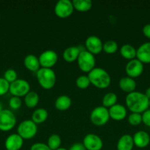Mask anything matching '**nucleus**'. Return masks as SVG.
I'll use <instances>...</instances> for the list:
<instances>
[{"instance_id":"12","label":"nucleus","mask_w":150,"mask_h":150,"mask_svg":"<svg viewBox=\"0 0 150 150\" xmlns=\"http://www.w3.org/2000/svg\"><path fill=\"white\" fill-rule=\"evenodd\" d=\"M82 144L87 150H101L103 146L101 139L94 133L87 134L84 137Z\"/></svg>"},{"instance_id":"20","label":"nucleus","mask_w":150,"mask_h":150,"mask_svg":"<svg viewBox=\"0 0 150 150\" xmlns=\"http://www.w3.org/2000/svg\"><path fill=\"white\" fill-rule=\"evenodd\" d=\"M134 146L132 136L129 134H124L121 136L117 142V150H132Z\"/></svg>"},{"instance_id":"2","label":"nucleus","mask_w":150,"mask_h":150,"mask_svg":"<svg viewBox=\"0 0 150 150\" xmlns=\"http://www.w3.org/2000/svg\"><path fill=\"white\" fill-rule=\"evenodd\" d=\"M91 83L99 89H105L110 86L111 78L109 73L101 67H94L88 74Z\"/></svg>"},{"instance_id":"7","label":"nucleus","mask_w":150,"mask_h":150,"mask_svg":"<svg viewBox=\"0 0 150 150\" xmlns=\"http://www.w3.org/2000/svg\"><path fill=\"white\" fill-rule=\"evenodd\" d=\"M16 117L11 111L3 109L0 112V130L10 131L16 126Z\"/></svg>"},{"instance_id":"28","label":"nucleus","mask_w":150,"mask_h":150,"mask_svg":"<svg viewBox=\"0 0 150 150\" xmlns=\"http://www.w3.org/2000/svg\"><path fill=\"white\" fill-rule=\"evenodd\" d=\"M47 145L51 150H56L60 147L61 145V139L57 134H52L49 137Z\"/></svg>"},{"instance_id":"25","label":"nucleus","mask_w":150,"mask_h":150,"mask_svg":"<svg viewBox=\"0 0 150 150\" xmlns=\"http://www.w3.org/2000/svg\"><path fill=\"white\" fill-rule=\"evenodd\" d=\"M39 95L36 92L29 91L24 96L25 105L28 108H35L39 103Z\"/></svg>"},{"instance_id":"43","label":"nucleus","mask_w":150,"mask_h":150,"mask_svg":"<svg viewBox=\"0 0 150 150\" xmlns=\"http://www.w3.org/2000/svg\"><path fill=\"white\" fill-rule=\"evenodd\" d=\"M0 18H1V16H0Z\"/></svg>"},{"instance_id":"4","label":"nucleus","mask_w":150,"mask_h":150,"mask_svg":"<svg viewBox=\"0 0 150 150\" xmlns=\"http://www.w3.org/2000/svg\"><path fill=\"white\" fill-rule=\"evenodd\" d=\"M76 61L79 69L85 73H88L95 67V57L87 50H82L80 51Z\"/></svg>"},{"instance_id":"16","label":"nucleus","mask_w":150,"mask_h":150,"mask_svg":"<svg viewBox=\"0 0 150 150\" xmlns=\"http://www.w3.org/2000/svg\"><path fill=\"white\" fill-rule=\"evenodd\" d=\"M134 145L138 148H144L149 145L150 142V136L147 132L139 130L132 136Z\"/></svg>"},{"instance_id":"5","label":"nucleus","mask_w":150,"mask_h":150,"mask_svg":"<svg viewBox=\"0 0 150 150\" xmlns=\"http://www.w3.org/2000/svg\"><path fill=\"white\" fill-rule=\"evenodd\" d=\"M17 132L23 139H31L36 135L38 126L32 120H24L18 126Z\"/></svg>"},{"instance_id":"6","label":"nucleus","mask_w":150,"mask_h":150,"mask_svg":"<svg viewBox=\"0 0 150 150\" xmlns=\"http://www.w3.org/2000/svg\"><path fill=\"white\" fill-rule=\"evenodd\" d=\"M108 108L103 105H99L92 110L90 115L91 122L97 126L104 125L110 120Z\"/></svg>"},{"instance_id":"40","label":"nucleus","mask_w":150,"mask_h":150,"mask_svg":"<svg viewBox=\"0 0 150 150\" xmlns=\"http://www.w3.org/2000/svg\"><path fill=\"white\" fill-rule=\"evenodd\" d=\"M56 150H68L67 149H66V148H63V147H60V148H58V149H56Z\"/></svg>"},{"instance_id":"3","label":"nucleus","mask_w":150,"mask_h":150,"mask_svg":"<svg viewBox=\"0 0 150 150\" xmlns=\"http://www.w3.org/2000/svg\"><path fill=\"white\" fill-rule=\"evenodd\" d=\"M38 81L41 87L45 89H50L55 85L57 77L54 70L51 68L41 67L36 72Z\"/></svg>"},{"instance_id":"31","label":"nucleus","mask_w":150,"mask_h":150,"mask_svg":"<svg viewBox=\"0 0 150 150\" xmlns=\"http://www.w3.org/2000/svg\"><path fill=\"white\" fill-rule=\"evenodd\" d=\"M128 122L131 125H138L142 122V114L139 113H131L128 117Z\"/></svg>"},{"instance_id":"38","label":"nucleus","mask_w":150,"mask_h":150,"mask_svg":"<svg viewBox=\"0 0 150 150\" xmlns=\"http://www.w3.org/2000/svg\"><path fill=\"white\" fill-rule=\"evenodd\" d=\"M142 32L146 38H150V23H147L143 27Z\"/></svg>"},{"instance_id":"23","label":"nucleus","mask_w":150,"mask_h":150,"mask_svg":"<svg viewBox=\"0 0 150 150\" xmlns=\"http://www.w3.org/2000/svg\"><path fill=\"white\" fill-rule=\"evenodd\" d=\"M48 111L44 108H39L35 109L32 114V120L35 124H41L44 122L48 118Z\"/></svg>"},{"instance_id":"15","label":"nucleus","mask_w":150,"mask_h":150,"mask_svg":"<svg viewBox=\"0 0 150 150\" xmlns=\"http://www.w3.org/2000/svg\"><path fill=\"white\" fill-rule=\"evenodd\" d=\"M108 110L110 118L116 120V121H121V120L125 119L126 114H127L126 107L124 106L121 104H115L114 105L110 107Z\"/></svg>"},{"instance_id":"9","label":"nucleus","mask_w":150,"mask_h":150,"mask_svg":"<svg viewBox=\"0 0 150 150\" xmlns=\"http://www.w3.org/2000/svg\"><path fill=\"white\" fill-rule=\"evenodd\" d=\"M74 10L73 3L70 0H59L54 8L55 15L60 18L69 17L73 13Z\"/></svg>"},{"instance_id":"10","label":"nucleus","mask_w":150,"mask_h":150,"mask_svg":"<svg viewBox=\"0 0 150 150\" xmlns=\"http://www.w3.org/2000/svg\"><path fill=\"white\" fill-rule=\"evenodd\" d=\"M40 64L41 67L44 68H51L56 64L58 60L57 54L53 50H46L40 54L39 57Z\"/></svg>"},{"instance_id":"21","label":"nucleus","mask_w":150,"mask_h":150,"mask_svg":"<svg viewBox=\"0 0 150 150\" xmlns=\"http://www.w3.org/2000/svg\"><path fill=\"white\" fill-rule=\"evenodd\" d=\"M82 51L78 46H70L68 47L63 51V59L68 62H72L77 60L80 51Z\"/></svg>"},{"instance_id":"37","label":"nucleus","mask_w":150,"mask_h":150,"mask_svg":"<svg viewBox=\"0 0 150 150\" xmlns=\"http://www.w3.org/2000/svg\"><path fill=\"white\" fill-rule=\"evenodd\" d=\"M69 150H87L82 143H75L70 147Z\"/></svg>"},{"instance_id":"22","label":"nucleus","mask_w":150,"mask_h":150,"mask_svg":"<svg viewBox=\"0 0 150 150\" xmlns=\"http://www.w3.org/2000/svg\"><path fill=\"white\" fill-rule=\"evenodd\" d=\"M71 105V99L68 95H60L54 102V106L59 111H66Z\"/></svg>"},{"instance_id":"29","label":"nucleus","mask_w":150,"mask_h":150,"mask_svg":"<svg viewBox=\"0 0 150 150\" xmlns=\"http://www.w3.org/2000/svg\"><path fill=\"white\" fill-rule=\"evenodd\" d=\"M118 47L119 46L116 41L113 40H109L103 43L102 51L109 54H114L118 50Z\"/></svg>"},{"instance_id":"13","label":"nucleus","mask_w":150,"mask_h":150,"mask_svg":"<svg viewBox=\"0 0 150 150\" xmlns=\"http://www.w3.org/2000/svg\"><path fill=\"white\" fill-rule=\"evenodd\" d=\"M85 48L88 52L95 55L102 51L103 42L99 37L91 35L85 40Z\"/></svg>"},{"instance_id":"11","label":"nucleus","mask_w":150,"mask_h":150,"mask_svg":"<svg viewBox=\"0 0 150 150\" xmlns=\"http://www.w3.org/2000/svg\"><path fill=\"white\" fill-rule=\"evenodd\" d=\"M125 71L129 77L135 79L142 74L144 71V64L138 59L129 60L125 66Z\"/></svg>"},{"instance_id":"24","label":"nucleus","mask_w":150,"mask_h":150,"mask_svg":"<svg viewBox=\"0 0 150 150\" xmlns=\"http://www.w3.org/2000/svg\"><path fill=\"white\" fill-rule=\"evenodd\" d=\"M137 50L133 45L130 44H124L120 48V54L124 58L128 60H132L136 57Z\"/></svg>"},{"instance_id":"33","label":"nucleus","mask_w":150,"mask_h":150,"mask_svg":"<svg viewBox=\"0 0 150 150\" xmlns=\"http://www.w3.org/2000/svg\"><path fill=\"white\" fill-rule=\"evenodd\" d=\"M22 101L19 97L13 96L9 100V105L13 110H17L21 106Z\"/></svg>"},{"instance_id":"1","label":"nucleus","mask_w":150,"mask_h":150,"mask_svg":"<svg viewBox=\"0 0 150 150\" xmlns=\"http://www.w3.org/2000/svg\"><path fill=\"white\" fill-rule=\"evenodd\" d=\"M128 109L132 113H144L149 107V99L144 93L138 91L128 93L125 98Z\"/></svg>"},{"instance_id":"8","label":"nucleus","mask_w":150,"mask_h":150,"mask_svg":"<svg viewBox=\"0 0 150 150\" xmlns=\"http://www.w3.org/2000/svg\"><path fill=\"white\" fill-rule=\"evenodd\" d=\"M30 91V85L27 81L24 79H16L15 81L12 82L10 84V92L13 96L15 97H24Z\"/></svg>"},{"instance_id":"39","label":"nucleus","mask_w":150,"mask_h":150,"mask_svg":"<svg viewBox=\"0 0 150 150\" xmlns=\"http://www.w3.org/2000/svg\"><path fill=\"white\" fill-rule=\"evenodd\" d=\"M146 95V96L147 97V98H149V99L150 100V87L147 88L146 90L145 93H144Z\"/></svg>"},{"instance_id":"18","label":"nucleus","mask_w":150,"mask_h":150,"mask_svg":"<svg viewBox=\"0 0 150 150\" xmlns=\"http://www.w3.org/2000/svg\"><path fill=\"white\" fill-rule=\"evenodd\" d=\"M119 86L120 89L123 90L124 92L130 93V92L135 91L137 84L135 79L129 77V76H125V77L121 78L119 80Z\"/></svg>"},{"instance_id":"34","label":"nucleus","mask_w":150,"mask_h":150,"mask_svg":"<svg viewBox=\"0 0 150 150\" xmlns=\"http://www.w3.org/2000/svg\"><path fill=\"white\" fill-rule=\"evenodd\" d=\"M10 84L4 78H0V96L4 95L10 89Z\"/></svg>"},{"instance_id":"35","label":"nucleus","mask_w":150,"mask_h":150,"mask_svg":"<svg viewBox=\"0 0 150 150\" xmlns=\"http://www.w3.org/2000/svg\"><path fill=\"white\" fill-rule=\"evenodd\" d=\"M30 150H51L48 145L44 143H35L32 144L30 147Z\"/></svg>"},{"instance_id":"41","label":"nucleus","mask_w":150,"mask_h":150,"mask_svg":"<svg viewBox=\"0 0 150 150\" xmlns=\"http://www.w3.org/2000/svg\"><path fill=\"white\" fill-rule=\"evenodd\" d=\"M2 105H1V103H0V112H1V111H2Z\"/></svg>"},{"instance_id":"14","label":"nucleus","mask_w":150,"mask_h":150,"mask_svg":"<svg viewBox=\"0 0 150 150\" xmlns=\"http://www.w3.org/2000/svg\"><path fill=\"white\" fill-rule=\"evenodd\" d=\"M24 139L18 133H13L7 136L4 142L7 150H19L22 147Z\"/></svg>"},{"instance_id":"32","label":"nucleus","mask_w":150,"mask_h":150,"mask_svg":"<svg viewBox=\"0 0 150 150\" xmlns=\"http://www.w3.org/2000/svg\"><path fill=\"white\" fill-rule=\"evenodd\" d=\"M4 79H5L7 82L11 83L12 82L15 81L16 79H18L17 73H16V71L14 69H7V70L4 72Z\"/></svg>"},{"instance_id":"17","label":"nucleus","mask_w":150,"mask_h":150,"mask_svg":"<svg viewBox=\"0 0 150 150\" xmlns=\"http://www.w3.org/2000/svg\"><path fill=\"white\" fill-rule=\"evenodd\" d=\"M136 57L143 64L150 63V42H144L138 47Z\"/></svg>"},{"instance_id":"42","label":"nucleus","mask_w":150,"mask_h":150,"mask_svg":"<svg viewBox=\"0 0 150 150\" xmlns=\"http://www.w3.org/2000/svg\"><path fill=\"white\" fill-rule=\"evenodd\" d=\"M149 107H150V100H149Z\"/></svg>"},{"instance_id":"30","label":"nucleus","mask_w":150,"mask_h":150,"mask_svg":"<svg viewBox=\"0 0 150 150\" xmlns=\"http://www.w3.org/2000/svg\"><path fill=\"white\" fill-rule=\"evenodd\" d=\"M91 84V81L88 76L82 75V76H78L76 80V85L78 88L81 89H85L89 86Z\"/></svg>"},{"instance_id":"27","label":"nucleus","mask_w":150,"mask_h":150,"mask_svg":"<svg viewBox=\"0 0 150 150\" xmlns=\"http://www.w3.org/2000/svg\"><path fill=\"white\" fill-rule=\"evenodd\" d=\"M118 97L114 92H107L102 98V105L107 108H110L117 103Z\"/></svg>"},{"instance_id":"26","label":"nucleus","mask_w":150,"mask_h":150,"mask_svg":"<svg viewBox=\"0 0 150 150\" xmlns=\"http://www.w3.org/2000/svg\"><path fill=\"white\" fill-rule=\"evenodd\" d=\"M74 8L79 12H87L91 9L93 3L91 0H74Z\"/></svg>"},{"instance_id":"19","label":"nucleus","mask_w":150,"mask_h":150,"mask_svg":"<svg viewBox=\"0 0 150 150\" xmlns=\"http://www.w3.org/2000/svg\"><path fill=\"white\" fill-rule=\"evenodd\" d=\"M24 66L29 70L32 72H37L41 68L39 59L33 54H28L24 59Z\"/></svg>"},{"instance_id":"36","label":"nucleus","mask_w":150,"mask_h":150,"mask_svg":"<svg viewBox=\"0 0 150 150\" xmlns=\"http://www.w3.org/2000/svg\"><path fill=\"white\" fill-rule=\"evenodd\" d=\"M142 122L148 127H150V108L146 110L142 114Z\"/></svg>"}]
</instances>
